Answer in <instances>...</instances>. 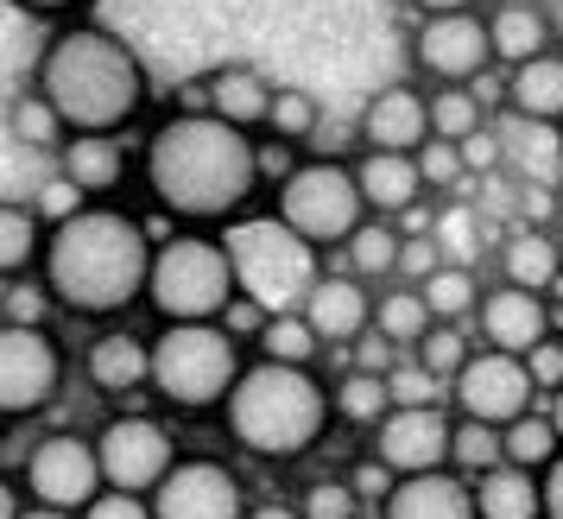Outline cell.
<instances>
[{"label":"cell","mask_w":563,"mask_h":519,"mask_svg":"<svg viewBox=\"0 0 563 519\" xmlns=\"http://www.w3.org/2000/svg\"><path fill=\"white\" fill-rule=\"evenodd\" d=\"M146 203L178 229H229L266 190L260 133L234 128L209 108H172L140 146Z\"/></svg>","instance_id":"cell-1"},{"label":"cell","mask_w":563,"mask_h":519,"mask_svg":"<svg viewBox=\"0 0 563 519\" xmlns=\"http://www.w3.org/2000/svg\"><path fill=\"white\" fill-rule=\"evenodd\" d=\"M158 234L146 216L121 203H89L82 216L57 222L38 260V279L52 291V305L82 323H121L128 311L146 305V279H153Z\"/></svg>","instance_id":"cell-2"},{"label":"cell","mask_w":563,"mask_h":519,"mask_svg":"<svg viewBox=\"0 0 563 519\" xmlns=\"http://www.w3.org/2000/svg\"><path fill=\"white\" fill-rule=\"evenodd\" d=\"M32 89L57 108V121L70 133H114L121 140L153 108L146 57L96 20L52 26V38L32 57Z\"/></svg>","instance_id":"cell-3"},{"label":"cell","mask_w":563,"mask_h":519,"mask_svg":"<svg viewBox=\"0 0 563 519\" xmlns=\"http://www.w3.org/2000/svg\"><path fill=\"white\" fill-rule=\"evenodd\" d=\"M216 424L247 463H298V456H310L330 438L335 424L330 380L317 367H285V362H260L254 355Z\"/></svg>","instance_id":"cell-4"},{"label":"cell","mask_w":563,"mask_h":519,"mask_svg":"<svg viewBox=\"0 0 563 519\" xmlns=\"http://www.w3.org/2000/svg\"><path fill=\"white\" fill-rule=\"evenodd\" d=\"M247 342L229 323H158L153 330V399L184 418H222L247 374Z\"/></svg>","instance_id":"cell-5"},{"label":"cell","mask_w":563,"mask_h":519,"mask_svg":"<svg viewBox=\"0 0 563 519\" xmlns=\"http://www.w3.org/2000/svg\"><path fill=\"white\" fill-rule=\"evenodd\" d=\"M241 298L234 254L222 229H172L158 234L153 279H146V311L158 323H222Z\"/></svg>","instance_id":"cell-6"},{"label":"cell","mask_w":563,"mask_h":519,"mask_svg":"<svg viewBox=\"0 0 563 519\" xmlns=\"http://www.w3.org/2000/svg\"><path fill=\"white\" fill-rule=\"evenodd\" d=\"M222 241H229L234 254V279H241V298H254L266 317L279 311H305L310 286L323 279V254L310 247V241H298V234L285 229L273 209H247L241 222H229L222 229Z\"/></svg>","instance_id":"cell-7"},{"label":"cell","mask_w":563,"mask_h":519,"mask_svg":"<svg viewBox=\"0 0 563 519\" xmlns=\"http://www.w3.org/2000/svg\"><path fill=\"white\" fill-rule=\"evenodd\" d=\"M273 216L298 241H310L317 254H342L355 241V229L367 222V197H361L355 158L305 153V165L291 178L273 184Z\"/></svg>","instance_id":"cell-8"},{"label":"cell","mask_w":563,"mask_h":519,"mask_svg":"<svg viewBox=\"0 0 563 519\" xmlns=\"http://www.w3.org/2000/svg\"><path fill=\"white\" fill-rule=\"evenodd\" d=\"M96 456H102V482L121 494H153L172 468H178L184 443L178 431L158 412H140V406H121L96 424Z\"/></svg>","instance_id":"cell-9"},{"label":"cell","mask_w":563,"mask_h":519,"mask_svg":"<svg viewBox=\"0 0 563 519\" xmlns=\"http://www.w3.org/2000/svg\"><path fill=\"white\" fill-rule=\"evenodd\" d=\"M70 380V355L57 330H26V323H0V418L26 424L57 406V393Z\"/></svg>","instance_id":"cell-10"},{"label":"cell","mask_w":563,"mask_h":519,"mask_svg":"<svg viewBox=\"0 0 563 519\" xmlns=\"http://www.w3.org/2000/svg\"><path fill=\"white\" fill-rule=\"evenodd\" d=\"M20 488L32 507H57V514H82L102 482V456H96V431H38L20 456Z\"/></svg>","instance_id":"cell-11"},{"label":"cell","mask_w":563,"mask_h":519,"mask_svg":"<svg viewBox=\"0 0 563 519\" xmlns=\"http://www.w3.org/2000/svg\"><path fill=\"white\" fill-rule=\"evenodd\" d=\"M406 57L431 89H475V82H487V70H500L494 64L487 13H437V20H418L406 32Z\"/></svg>","instance_id":"cell-12"},{"label":"cell","mask_w":563,"mask_h":519,"mask_svg":"<svg viewBox=\"0 0 563 519\" xmlns=\"http://www.w3.org/2000/svg\"><path fill=\"white\" fill-rule=\"evenodd\" d=\"M254 494L241 482V468L216 450H184L178 468L153 488L158 519H247Z\"/></svg>","instance_id":"cell-13"},{"label":"cell","mask_w":563,"mask_h":519,"mask_svg":"<svg viewBox=\"0 0 563 519\" xmlns=\"http://www.w3.org/2000/svg\"><path fill=\"white\" fill-rule=\"evenodd\" d=\"M544 406L526 355H500V349H475L468 367L450 380V412L456 418H482V424H500L507 431L512 418H526Z\"/></svg>","instance_id":"cell-14"},{"label":"cell","mask_w":563,"mask_h":519,"mask_svg":"<svg viewBox=\"0 0 563 519\" xmlns=\"http://www.w3.org/2000/svg\"><path fill=\"white\" fill-rule=\"evenodd\" d=\"M450 431H456V412L450 406H393V418L367 438V450L406 482V475L450 468Z\"/></svg>","instance_id":"cell-15"},{"label":"cell","mask_w":563,"mask_h":519,"mask_svg":"<svg viewBox=\"0 0 563 519\" xmlns=\"http://www.w3.org/2000/svg\"><path fill=\"white\" fill-rule=\"evenodd\" d=\"M82 380L96 399L108 406H128L140 393H153V336L140 330H121V323H102L96 336L82 342Z\"/></svg>","instance_id":"cell-16"},{"label":"cell","mask_w":563,"mask_h":519,"mask_svg":"<svg viewBox=\"0 0 563 519\" xmlns=\"http://www.w3.org/2000/svg\"><path fill=\"white\" fill-rule=\"evenodd\" d=\"M544 336H558V311L544 291H519V286H487L482 311H475V342L500 349V355H532Z\"/></svg>","instance_id":"cell-17"},{"label":"cell","mask_w":563,"mask_h":519,"mask_svg":"<svg viewBox=\"0 0 563 519\" xmlns=\"http://www.w3.org/2000/svg\"><path fill=\"white\" fill-rule=\"evenodd\" d=\"M355 140L361 153H418L431 140V89H418V82L374 89L355 121Z\"/></svg>","instance_id":"cell-18"},{"label":"cell","mask_w":563,"mask_h":519,"mask_svg":"<svg viewBox=\"0 0 563 519\" xmlns=\"http://www.w3.org/2000/svg\"><path fill=\"white\" fill-rule=\"evenodd\" d=\"M374 298L380 291L361 286L355 273H323L305 298V317H310V330L323 336V349H355L374 330Z\"/></svg>","instance_id":"cell-19"},{"label":"cell","mask_w":563,"mask_h":519,"mask_svg":"<svg viewBox=\"0 0 563 519\" xmlns=\"http://www.w3.org/2000/svg\"><path fill=\"white\" fill-rule=\"evenodd\" d=\"M57 178H70L89 203H114V190L133 178V158L114 133H70L57 153Z\"/></svg>","instance_id":"cell-20"},{"label":"cell","mask_w":563,"mask_h":519,"mask_svg":"<svg viewBox=\"0 0 563 519\" xmlns=\"http://www.w3.org/2000/svg\"><path fill=\"white\" fill-rule=\"evenodd\" d=\"M355 178L361 197H367V216H386V222H406L411 209L424 203V172H418V153H355Z\"/></svg>","instance_id":"cell-21"},{"label":"cell","mask_w":563,"mask_h":519,"mask_svg":"<svg viewBox=\"0 0 563 519\" xmlns=\"http://www.w3.org/2000/svg\"><path fill=\"white\" fill-rule=\"evenodd\" d=\"M374 519H482V514H475V482L468 475L431 468V475H406Z\"/></svg>","instance_id":"cell-22"},{"label":"cell","mask_w":563,"mask_h":519,"mask_svg":"<svg viewBox=\"0 0 563 519\" xmlns=\"http://www.w3.org/2000/svg\"><path fill=\"white\" fill-rule=\"evenodd\" d=\"M197 89H203L209 114H222L247 133H266V114H273V96H279V82L260 77V64H216L209 77H197Z\"/></svg>","instance_id":"cell-23"},{"label":"cell","mask_w":563,"mask_h":519,"mask_svg":"<svg viewBox=\"0 0 563 519\" xmlns=\"http://www.w3.org/2000/svg\"><path fill=\"white\" fill-rule=\"evenodd\" d=\"M500 279L519 291H563V241L551 229H532V222H512L500 234Z\"/></svg>","instance_id":"cell-24"},{"label":"cell","mask_w":563,"mask_h":519,"mask_svg":"<svg viewBox=\"0 0 563 519\" xmlns=\"http://www.w3.org/2000/svg\"><path fill=\"white\" fill-rule=\"evenodd\" d=\"M487 32H494V64L500 70H519L532 57L558 52V26H551V13L538 0H500V7H487Z\"/></svg>","instance_id":"cell-25"},{"label":"cell","mask_w":563,"mask_h":519,"mask_svg":"<svg viewBox=\"0 0 563 519\" xmlns=\"http://www.w3.org/2000/svg\"><path fill=\"white\" fill-rule=\"evenodd\" d=\"M500 102H507L512 121L563 128V45L558 52H544V57H532V64H519V70H507Z\"/></svg>","instance_id":"cell-26"},{"label":"cell","mask_w":563,"mask_h":519,"mask_svg":"<svg viewBox=\"0 0 563 519\" xmlns=\"http://www.w3.org/2000/svg\"><path fill=\"white\" fill-rule=\"evenodd\" d=\"M45 241H52V229H45L38 209L0 197V286H13V279H38Z\"/></svg>","instance_id":"cell-27"},{"label":"cell","mask_w":563,"mask_h":519,"mask_svg":"<svg viewBox=\"0 0 563 519\" xmlns=\"http://www.w3.org/2000/svg\"><path fill=\"white\" fill-rule=\"evenodd\" d=\"M399 254H406V229L386 216H367L355 241L342 247V273H355L361 286H386V279H399Z\"/></svg>","instance_id":"cell-28"},{"label":"cell","mask_w":563,"mask_h":519,"mask_svg":"<svg viewBox=\"0 0 563 519\" xmlns=\"http://www.w3.org/2000/svg\"><path fill=\"white\" fill-rule=\"evenodd\" d=\"M475 514L482 519H544V488H538L532 468H487L475 482Z\"/></svg>","instance_id":"cell-29"},{"label":"cell","mask_w":563,"mask_h":519,"mask_svg":"<svg viewBox=\"0 0 563 519\" xmlns=\"http://www.w3.org/2000/svg\"><path fill=\"white\" fill-rule=\"evenodd\" d=\"M487 234H494V222L482 216V203H462V197L437 203V216H431V241L443 247V266H482Z\"/></svg>","instance_id":"cell-30"},{"label":"cell","mask_w":563,"mask_h":519,"mask_svg":"<svg viewBox=\"0 0 563 519\" xmlns=\"http://www.w3.org/2000/svg\"><path fill=\"white\" fill-rule=\"evenodd\" d=\"M330 399H335V424L367 431V438L393 418V387H386V374H361V367H349L342 380H330Z\"/></svg>","instance_id":"cell-31"},{"label":"cell","mask_w":563,"mask_h":519,"mask_svg":"<svg viewBox=\"0 0 563 519\" xmlns=\"http://www.w3.org/2000/svg\"><path fill=\"white\" fill-rule=\"evenodd\" d=\"M431 330H437V317H431V305H424L418 286H386L374 298V336H386L399 355H411Z\"/></svg>","instance_id":"cell-32"},{"label":"cell","mask_w":563,"mask_h":519,"mask_svg":"<svg viewBox=\"0 0 563 519\" xmlns=\"http://www.w3.org/2000/svg\"><path fill=\"white\" fill-rule=\"evenodd\" d=\"M7 133H13L26 153H52V158L64 153V140H70V128L57 121V108L45 102L32 82L20 89V96H13V102H7Z\"/></svg>","instance_id":"cell-33"},{"label":"cell","mask_w":563,"mask_h":519,"mask_svg":"<svg viewBox=\"0 0 563 519\" xmlns=\"http://www.w3.org/2000/svg\"><path fill=\"white\" fill-rule=\"evenodd\" d=\"M418 291H424V305H431L437 323H468V330H475V311H482V298H487V286L475 279V266H443Z\"/></svg>","instance_id":"cell-34"},{"label":"cell","mask_w":563,"mask_h":519,"mask_svg":"<svg viewBox=\"0 0 563 519\" xmlns=\"http://www.w3.org/2000/svg\"><path fill=\"white\" fill-rule=\"evenodd\" d=\"M254 355H260V362H285V367H317V355H323V336L310 330L305 311H279V317H266V330H260Z\"/></svg>","instance_id":"cell-35"},{"label":"cell","mask_w":563,"mask_h":519,"mask_svg":"<svg viewBox=\"0 0 563 519\" xmlns=\"http://www.w3.org/2000/svg\"><path fill=\"white\" fill-rule=\"evenodd\" d=\"M507 463V431L500 424H482V418H456V431H450V468L468 475V482H482L487 468Z\"/></svg>","instance_id":"cell-36"},{"label":"cell","mask_w":563,"mask_h":519,"mask_svg":"<svg viewBox=\"0 0 563 519\" xmlns=\"http://www.w3.org/2000/svg\"><path fill=\"white\" fill-rule=\"evenodd\" d=\"M482 128H494L482 89H431V140L462 146V140H475Z\"/></svg>","instance_id":"cell-37"},{"label":"cell","mask_w":563,"mask_h":519,"mask_svg":"<svg viewBox=\"0 0 563 519\" xmlns=\"http://www.w3.org/2000/svg\"><path fill=\"white\" fill-rule=\"evenodd\" d=\"M558 456H563V438H558V424H551V412H544V406L507 424V463L512 468H532V475H544Z\"/></svg>","instance_id":"cell-38"},{"label":"cell","mask_w":563,"mask_h":519,"mask_svg":"<svg viewBox=\"0 0 563 519\" xmlns=\"http://www.w3.org/2000/svg\"><path fill=\"white\" fill-rule=\"evenodd\" d=\"M475 349H482V342H475V330H468V323H437V330L418 342L411 355H418V367H431L437 380L450 387L462 367H468V355H475Z\"/></svg>","instance_id":"cell-39"},{"label":"cell","mask_w":563,"mask_h":519,"mask_svg":"<svg viewBox=\"0 0 563 519\" xmlns=\"http://www.w3.org/2000/svg\"><path fill=\"white\" fill-rule=\"evenodd\" d=\"M317 128H323V108H317L310 89H279V96H273V114H266V133H273V140H285V146H310Z\"/></svg>","instance_id":"cell-40"},{"label":"cell","mask_w":563,"mask_h":519,"mask_svg":"<svg viewBox=\"0 0 563 519\" xmlns=\"http://www.w3.org/2000/svg\"><path fill=\"white\" fill-rule=\"evenodd\" d=\"M298 514L305 519H367V500L349 488V475H317L298 488Z\"/></svg>","instance_id":"cell-41"},{"label":"cell","mask_w":563,"mask_h":519,"mask_svg":"<svg viewBox=\"0 0 563 519\" xmlns=\"http://www.w3.org/2000/svg\"><path fill=\"white\" fill-rule=\"evenodd\" d=\"M52 291L45 279H13V286H0V323H26V330H52Z\"/></svg>","instance_id":"cell-42"},{"label":"cell","mask_w":563,"mask_h":519,"mask_svg":"<svg viewBox=\"0 0 563 519\" xmlns=\"http://www.w3.org/2000/svg\"><path fill=\"white\" fill-rule=\"evenodd\" d=\"M386 387H393V406H450V387L437 380L431 367H418V355H406V362L393 367Z\"/></svg>","instance_id":"cell-43"},{"label":"cell","mask_w":563,"mask_h":519,"mask_svg":"<svg viewBox=\"0 0 563 519\" xmlns=\"http://www.w3.org/2000/svg\"><path fill=\"white\" fill-rule=\"evenodd\" d=\"M342 475H349V488H355L361 500L374 507V514H380V507H386V494L399 488V475H393V468H386L380 456H374V450H367V456H355V463L342 468Z\"/></svg>","instance_id":"cell-44"},{"label":"cell","mask_w":563,"mask_h":519,"mask_svg":"<svg viewBox=\"0 0 563 519\" xmlns=\"http://www.w3.org/2000/svg\"><path fill=\"white\" fill-rule=\"evenodd\" d=\"M32 209L45 216V229H57V222L82 216V209H89V197H82L70 178H45V184H38V197H32Z\"/></svg>","instance_id":"cell-45"},{"label":"cell","mask_w":563,"mask_h":519,"mask_svg":"<svg viewBox=\"0 0 563 519\" xmlns=\"http://www.w3.org/2000/svg\"><path fill=\"white\" fill-rule=\"evenodd\" d=\"M462 165H468L482 184L500 178V172H507V133H500V128H482L475 140H462Z\"/></svg>","instance_id":"cell-46"},{"label":"cell","mask_w":563,"mask_h":519,"mask_svg":"<svg viewBox=\"0 0 563 519\" xmlns=\"http://www.w3.org/2000/svg\"><path fill=\"white\" fill-rule=\"evenodd\" d=\"M82 519H158L153 514V494H121V488H102L89 507H82Z\"/></svg>","instance_id":"cell-47"},{"label":"cell","mask_w":563,"mask_h":519,"mask_svg":"<svg viewBox=\"0 0 563 519\" xmlns=\"http://www.w3.org/2000/svg\"><path fill=\"white\" fill-rule=\"evenodd\" d=\"M526 367H532V380H538V393H544V399H551V393H563V330L538 342L532 355H526Z\"/></svg>","instance_id":"cell-48"},{"label":"cell","mask_w":563,"mask_h":519,"mask_svg":"<svg viewBox=\"0 0 563 519\" xmlns=\"http://www.w3.org/2000/svg\"><path fill=\"white\" fill-rule=\"evenodd\" d=\"M399 362H406V355H399V349H393L386 336H374V330H367V336L349 349V367H361V374H393Z\"/></svg>","instance_id":"cell-49"},{"label":"cell","mask_w":563,"mask_h":519,"mask_svg":"<svg viewBox=\"0 0 563 519\" xmlns=\"http://www.w3.org/2000/svg\"><path fill=\"white\" fill-rule=\"evenodd\" d=\"M7 7H13V13H26V20H45V26H70L89 0H7Z\"/></svg>","instance_id":"cell-50"},{"label":"cell","mask_w":563,"mask_h":519,"mask_svg":"<svg viewBox=\"0 0 563 519\" xmlns=\"http://www.w3.org/2000/svg\"><path fill=\"white\" fill-rule=\"evenodd\" d=\"M222 323H229L241 342H260V330H266V311H260L254 298H234V311L222 317Z\"/></svg>","instance_id":"cell-51"},{"label":"cell","mask_w":563,"mask_h":519,"mask_svg":"<svg viewBox=\"0 0 563 519\" xmlns=\"http://www.w3.org/2000/svg\"><path fill=\"white\" fill-rule=\"evenodd\" d=\"M538 488H544V519H563V456L538 475Z\"/></svg>","instance_id":"cell-52"},{"label":"cell","mask_w":563,"mask_h":519,"mask_svg":"<svg viewBox=\"0 0 563 519\" xmlns=\"http://www.w3.org/2000/svg\"><path fill=\"white\" fill-rule=\"evenodd\" d=\"M418 20H437V13H482V0H406Z\"/></svg>","instance_id":"cell-53"},{"label":"cell","mask_w":563,"mask_h":519,"mask_svg":"<svg viewBox=\"0 0 563 519\" xmlns=\"http://www.w3.org/2000/svg\"><path fill=\"white\" fill-rule=\"evenodd\" d=\"M32 500H26V488H20V475H0V519H20Z\"/></svg>","instance_id":"cell-54"},{"label":"cell","mask_w":563,"mask_h":519,"mask_svg":"<svg viewBox=\"0 0 563 519\" xmlns=\"http://www.w3.org/2000/svg\"><path fill=\"white\" fill-rule=\"evenodd\" d=\"M247 519H305V514H298V500H254Z\"/></svg>","instance_id":"cell-55"},{"label":"cell","mask_w":563,"mask_h":519,"mask_svg":"<svg viewBox=\"0 0 563 519\" xmlns=\"http://www.w3.org/2000/svg\"><path fill=\"white\" fill-rule=\"evenodd\" d=\"M20 519H82V514H57V507H26Z\"/></svg>","instance_id":"cell-56"},{"label":"cell","mask_w":563,"mask_h":519,"mask_svg":"<svg viewBox=\"0 0 563 519\" xmlns=\"http://www.w3.org/2000/svg\"><path fill=\"white\" fill-rule=\"evenodd\" d=\"M544 412H551V424H558V438H563V393H551V399H544Z\"/></svg>","instance_id":"cell-57"},{"label":"cell","mask_w":563,"mask_h":519,"mask_svg":"<svg viewBox=\"0 0 563 519\" xmlns=\"http://www.w3.org/2000/svg\"><path fill=\"white\" fill-rule=\"evenodd\" d=\"M0 431H7V418H0Z\"/></svg>","instance_id":"cell-58"}]
</instances>
